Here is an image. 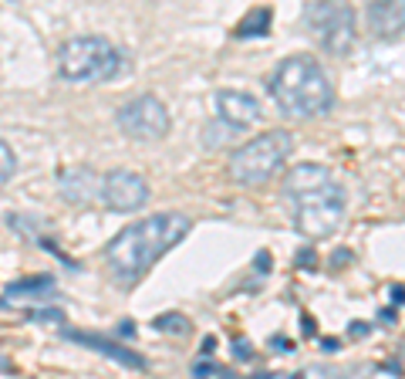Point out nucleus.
<instances>
[{"label": "nucleus", "instance_id": "obj_1", "mask_svg": "<svg viewBox=\"0 0 405 379\" xmlns=\"http://www.w3.org/2000/svg\"><path fill=\"white\" fill-rule=\"evenodd\" d=\"M284 200L291 207L294 227L307 241H324L344 221V186L328 166L304 163L284 176Z\"/></svg>", "mask_w": 405, "mask_h": 379}, {"label": "nucleus", "instance_id": "obj_2", "mask_svg": "<svg viewBox=\"0 0 405 379\" xmlns=\"http://www.w3.org/2000/svg\"><path fill=\"white\" fill-rule=\"evenodd\" d=\"M190 231H193V221L186 213H179V210H163V213H152L145 221L125 227L105 248L112 275L122 285H135L152 264L159 261L163 254H169Z\"/></svg>", "mask_w": 405, "mask_h": 379}, {"label": "nucleus", "instance_id": "obj_3", "mask_svg": "<svg viewBox=\"0 0 405 379\" xmlns=\"http://www.w3.org/2000/svg\"><path fill=\"white\" fill-rule=\"evenodd\" d=\"M270 95L277 102L280 116L287 118H321L334 105V85L328 71L317 65L311 54H294L284 58L274 68L270 79Z\"/></svg>", "mask_w": 405, "mask_h": 379}, {"label": "nucleus", "instance_id": "obj_4", "mask_svg": "<svg viewBox=\"0 0 405 379\" xmlns=\"http://www.w3.org/2000/svg\"><path fill=\"white\" fill-rule=\"evenodd\" d=\"M58 65L68 81H112L128 68V58L112 41L85 34L64 41L58 51Z\"/></svg>", "mask_w": 405, "mask_h": 379}, {"label": "nucleus", "instance_id": "obj_5", "mask_svg": "<svg viewBox=\"0 0 405 379\" xmlns=\"http://www.w3.org/2000/svg\"><path fill=\"white\" fill-rule=\"evenodd\" d=\"M291 153H294L291 132L270 129L264 136L250 139V143H243L240 149H233V156H230V180L240 186H260L284 166V159Z\"/></svg>", "mask_w": 405, "mask_h": 379}, {"label": "nucleus", "instance_id": "obj_6", "mask_svg": "<svg viewBox=\"0 0 405 379\" xmlns=\"http://www.w3.org/2000/svg\"><path fill=\"white\" fill-rule=\"evenodd\" d=\"M307 31L311 38L328 54H348L358 38V14L348 0H314L307 14Z\"/></svg>", "mask_w": 405, "mask_h": 379}, {"label": "nucleus", "instance_id": "obj_7", "mask_svg": "<svg viewBox=\"0 0 405 379\" xmlns=\"http://www.w3.org/2000/svg\"><path fill=\"white\" fill-rule=\"evenodd\" d=\"M115 122L135 143H159V139L169 136V112L155 95H139L128 105H122Z\"/></svg>", "mask_w": 405, "mask_h": 379}, {"label": "nucleus", "instance_id": "obj_8", "mask_svg": "<svg viewBox=\"0 0 405 379\" xmlns=\"http://www.w3.org/2000/svg\"><path fill=\"white\" fill-rule=\"evenodd\" d=\"M149 200V183L145 176L132 170H112L108 176H101V203L115 213H132Z\"/></svg>", "mask_w": 405, "mask_h": 379}, {"label": "nucleus", "instance_id": "obj_9", "mask_svg": "<svg viewBox=\"0 0 405 379\" xmlns=\"http://www.w3.org/2000/svg\"><path fill=\"white\" fill-rule=\"evenodd\" d=\"M216 116H220V122H227L233 129H247L253 122H260V102L250 92L223 89V92H216Z\"/></svg>", "mask_w": 405, "mask_h": 379}, {"label": "nucleus", "instance_id": "obj_10", "mask_svg": "<svg viewBox=\"0 0 405 379\" xmlns=\"http://www.w3.org/2000/svg\"><path fill=\"white\" fill-rule=\"evenodd\" d=\"M365 21L375 38H399V34H405V0H371Z\"/></svg>", "mask_w": 405, "mask_h": 379}, {"label": "nucleus", "instance_id": "obj_11", "mask_svg": "<svg viewBox=\"0 0 405 379\" xmlns=\"http://www.w3.org/2000/svg\"><path fill=\"white\" fill-rule=\"evenodd\" d=\"M61 335L68 342H78V345H88V349H95V353L108 355L112 363H118V366H125V369H145V366H149V363H145L139 353H132V349H125V345H118V342H112V339H105V335H95V332L64 328Z\"/></svg>", "mask_w": 405, "mask_h": 379}, {"label": "nucleus", "instance_id": "obj_12", "mask_svg": "<svg viewBox=\"0 0 405 379\" xmlns=\"http://www.w3.org/2000/svg\"><path fill=\"white\" fill-rule=\"evenodd\" d=\"M48 298H54V278L51 275L21 278L0 295V308H24V305H38Z\"/></svg>", "mask_w": 405, "mask_h": 379}, {"label": "nucleus", "instance_id": "obj_13", "mask_svg": "<svg viewBox=\"0 0 405 379\" xmlns=\"http://www.w3.org/2000/svg\"><path fill=\"white\" fill-rule=\"evenodd\" d=\"M95 193L101 196V180L98 173L88 170V166H75V170H64L61 173V196L68 203H78L85 207L95 200Z\"/></svg>", "mask_w": 405, "mask_h": 379}, {"label": "nucleus", "instance_id": "obj_14", "mask_svg": "<svg viewBox=\"0 0 405 379\" xmlns=\"http://www.w3.org/2000/svg\"><path fill=\"white\" fill-rule=\"evenodd\" d=\"M270 17L274 14L267 11V7H260V11H253L243 17V24L237 27V38H253V34H267L270 31Z\"/></svg>", "mask_w": 405, "mask_h": 379}, {"label": "nucleus", "instance_id": "obj_15", "mask_svg": "<svg viewBox=\"0 0 405 379\" xmlns=\"http://www.w3.org/2000/svg\"><path fill=\"white\" fill-rule=\"evenodd\" d=\"M14 173H17V156H14V149L4 139H0V186L11 180Z\"/></svg>", "mask_w": 405, "mask_h": 379}, {"label": "nucleus", "instance_id": "obj_16", "mask_svg": "<svg viewBox=\"0 0 405 379\" xmlns=\"http://www.w3.org/2000/svg\"><path fill=\"white\" fill-rule=\"evenodd\" d=\"M155 328H159V332H176V335H186V332H190V322H186L183 315H159V318H155Z\"/></svg>", "mask_w": 405, "mask_h": 379}, {"label": "nucleus", "instance_id": "obj_17", "mask_svg": "<svg viewBox=\"0 0 405 379\" xmlns=\"http://www.w3.org/2000/svg\"><path fill=\"white\" fill-rule=\"evenodd\" d=\"M193 376H233L227 366H220V363H210V359H196L193 363Z\"/></svg>", "mask_w": 405, "mask_h": 379}, {"label": "nucleus", "instance_id": "obj_18", "mask_svg": "<svg viewBox=\"0 0 405 379\" xmlns=\"http://www.w3.org/2000/svg\"><path fill=\"white\" fill-rule=\"evenodd\" d=\"M31 322H64V312L61 308H38V312H31Z\"/></svg>", "mask_w": 405, "mask_h": 379}, {"label": "nucleus", "instance_id": "obj_19", "mask_svg": "<svg viewBox=\"0 0 405 379\" xmlns=\"http://www.w3.org/2000/svg\"><path fill=\"white\" fill-rule=\"evenodd\" d=\"M314 261H317V254L311 248H304L301 254H297V268H301V271H311V268H314Z\"/></svg>", "mask_w": 405, "mask_h": 379}, {"label": "nucleus", "instance_id": "obj_20", "mask_svg": "<svg viewBox=\"0 0 405 379\" xmlns=\"http://www.w3.org/2000/svg\"><path fill=\"white\" fill-rule=\"evenodd\" d=\"M233 355L247 363V359H250V342H247V339H237V342H233Z\"/></svg>", "mask_w": 405, "mask_h": 379}, {"label": "nucleus", "instance_id": "obj_21", "mask_svg": "<svg viewBox=\"0 0 405 379\" xmlns=\"http://www.w3.org/2000/svg\"><path fill=\"white\" fill-rule=\"evenodd\" d=\"M270 345H274V353H294V342L291 339H280V335H274Z\"/></svg>", "mask_w": 405, "mask_h": 379}, {"label": "nucleus", "instance_id": "obj_22", "mask_svg": "<svg viewBox=\"0 0 405 379\" xmlns=\"http://www.w3.org/2000/svg\"><path fill=\"white\" fill-rule=\"evenodd\" d=\"M389 295H392L395 305H405V288H402V285H395L392 291H389Z\"/></svg>", "mask_w": 405, "mask_h": 379}, {"label": "nucleus", "instance_id": "obj_23", "mask_svg": "<svg viewBox=\"0 0 405 379\" xmlns=\"http://www.w3.org/2000/svg\"><path fill=\"white\" fill-rule=\"evenodd\" d=\"M368 328H371V325H362V322H354V325H352V335H354V339H358V335H368Z\"/></svg>", "mask_w": 405, "mask_h": 379}, {"label": "nucleus", "instance_id": "obj_24", "mask_svg": "<svg viewBox=\"0 0 405 379\" xmlns=\"http://www.w3.org/2000/svg\"><path fill=\"white\" fill-rule=\"evenodd\" d=\"M304 332H307V335H314V332H317L314 318H307V315H304Z\"/></svg>", "mask_w": 405, "mask_h": 379}, {"label": "nucleus", "instance_id": "obj_25", "mask_svg": "<svg viewBox=\"0 0 405 379\" xmlns=\"http://www.w3.org/2000/svg\"><path fill=\"white\" fill-rule=\"evenodd\" d=\"M321 345H324V353H338V342L334 339H321Z\"/></svg>", "mask_w": 405, "mask_h": 379}, {"label": "nucleus", "instance_id": "obj_26", "mask_svg": "<svg viewBox=\"0 0 405 379\" xmlns=\"http://www.w3.org/2000/svg\"><path fill=\"white\" fill-rule=\"evenodd\" d=\"M118 335H125V339H132V335H135V328H132V325L125 322V325H118Z\"/></svg>", "mask_w": 405, "mask_h": 379}, {"label": "nucleus", "instance_id": "obj_27", "mask_svg": "<svg viewBox=\"0 0 405 379\" xmlns=\"http://www.w3.org/2000/svg\"><path fill=\"white\" fill-rule=\"evenodd\" d=\"M379 318L385 322V325H392V322H395V312H379Z\"/></svg>", "mask_w": 405, "mask_h": 379}]
</instances>
